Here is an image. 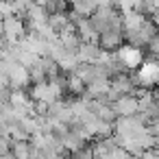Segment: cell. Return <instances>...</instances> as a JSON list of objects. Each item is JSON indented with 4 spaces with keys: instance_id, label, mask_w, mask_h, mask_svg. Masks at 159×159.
Returning <instances> with one entry per match:
<instances>
[{
    "instance_id": "6da1fadb",
    "label": "cell",
    "mask_w": 159,
    "mask_h": 159,
    "mask_svg": "<svg viewBox=\"0 0 159 159\" xmlns=\"http://www.w3.org/2000/svg\"><path fill=\"white\" fill-rule=\"evenodd\" d=\"M131 74H133L135 87H139V89H152V87L159 85V61L152 59V57H148V59H144L142 66H139L135 72H131Z\"/></svg>"
},
{
    "instance_id": "7a4b0ae2",
    "label": "cell",
    "mask_w": 159,
    "mask_h": 159,
    "mask_svg": "<svg viewBox=\"0 0 159 159\" xmlns=\"http://www.w3.org/2000/svg\"><path fill=\"white\" fill-rule=\"evenodd\" d=\"M113 55H116L118 63H120L126 72H135V70L142 66V61H144L142 48H135V46H129V44H122Z\"/></svg>"
},
{
    "instance_id": "3957f363",
    "label": "cell",
    "mask_w": 159,
    "mask_h": 159,
    "mask_svg": "<svg viewBox=\"0 0 159 159\" xmlns=\"http://www.w3.org/2000/svg\"><path fill=\"white\" fill-rule=\"evenodd\" d=\"M2 31H5V39L7 44H18L26 37V24L20 16H9L2 20Z\"/></svg>"
},
{
    "instance_id": "277c9868",
    "label": "cell",
    "mask_w": 159,
    "mask_h": 159,
    "mask_svg": "<svg viewBox=\"0 0 159 159\" xmlns=\"http://www.w3.org/2000/svg\"><path fill=\"white\" fill-rule=\"evenodd\" d=\"M111 109H113V113H116L118 118H131V116H137L139 102H137L135 96H120V98L111 105Z\"/></svg>"
},
{
    "instance_id": "5b68a950",
    "label": "cell",
    "mask_w": 159,
    "mask_h": 159,
    "mask_svg": "<svg viewBox=\"0 0 159 159\" xmlns=\"http://www.w3.org/2000/svg\"><path fill=\"white\" fill-rule=\"evenodd\" d=\"M31 83L29 79V68L13 63L9 68V89H26V85Z\"/></svg>"
},
{
    "instance_id": "8992f818",
    "label": "cell",
    "mask_w": 159,
    "mask_h": 159,
    "mask_svg": "<svg viewBox=\"0 0 159 159\" xmlns=\"http://www.w3.org/2000/svg\"><path fill=\"white\" fill-rule=\"evenodd\" d=\"M98 55H100V46L96 42H81V46L76 50L79 63H96Z\"/></svg>"
},
{
    "instance_id": "52a82bcc",
    "label": "cell",
    "mask_w": 159,
    "mask_h": 159,
    "mask_svg": "<svg viewBox=\"0 0 159 159\" xmlns=\"http://www.w3.org/2000/svg\"><path fill=\"white\" fill-rule=\"evenodd\" d=\"M70 11H74L81 20H89L92 16H94V11H96V7L89 2V0H70Z\"/></svg>"
},
{
    "instance_id": "ba28073f",
    "label": "cell",
    "mask_w": 159,
    "mask_h": 159,
    "mask_svg": "<svg viewBox=\"0 0 159 159\" xmlns=\"http://www.w3.org/2000/svg\"><path fill=\"white\" fill-rule=\"evenodd\" d=\"M46 24L50 26V31H52V33L61 35V33L66 31V26L70 24V20H68V16H66V13H50Z\"/></svg>"
},
{
    "instance_id": "9c48e42d",
    "label": "cell",
    "mask_w": 159,
    "mask_h": 159,
    "mask_svg": "<svg viewBox=\"0 0 159 159\" xmlns=\"http://www.w3.org/2000/svg\"><path fill=\"white\" fill-rule=\"evenodd\" d=\"M148 52H150L152 59H159V33L150 39V44H148Z\"/></svg>"
},
{
    "instance_id": "30bf717a",
    "label": "cell",
    "mask_w": 159,
    "mask_h": 159,
    "mask_svg": "<svg viewBox=\"0 0 159 159\" xmlns=\"http://www.w3.org/2000/svg\"><path fill=\"white\" fill-rule=\"evenodd\" d=\"M9 94H11V89H9L7 85H2V83H0V102L9 100Z\"/></svg>"
},
{
    "instance_id": "8fae6325",
    "label": "cell",
    "mask_w": 159,
    "mask_h": 159,
    "mask_svg": "<svg viewBox=\"0 0 159 159\" xmlns=\"http://www.w3.org/2000/svg\"><path fill=\"white\" fill-rule=\"evenodd\" d=\"M31 146H33V144H31ZM29 159H46V157H44V152H42V150L33 148V152H31V157H29Z\"/></svg>"
},
{
    "instance_id": "7c38bea8",
    "label": "cell",
    "mask_w": 159,
    "mask_h": 159,
    "mask_svg": "<svg viewBox=\"0 0 159 159\" xmlns=\"http://www.w3.org/2000/svg\"><path fill=\"white\" fill-rule=\"evenodd\" d=\"M0 22H2V18H0Z\"/></svg>"
}]
</instances>
